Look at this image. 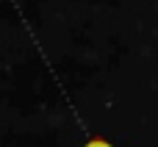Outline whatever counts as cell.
<instances>
[{"label":"cell","mask_w":158,"mask_h":147,"mask_svg":"<svg viewBox=\"0 0 158 147\" xmlns=\"http://www.w3.org/2000/svg\"><path fill=\"white\" fill-rule=\"evenodd\" d=\"M83 147H114L111 142H106V139H92V142H86Z\"/></svg>","instance_id":"cell-1"}]
</instances>
